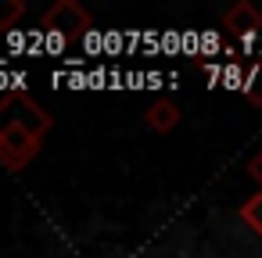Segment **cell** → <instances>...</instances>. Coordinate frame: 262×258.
Instances as JSON below:
<instances>
[{
    "label": "cell",
    "mask_w": 262,
    "mask_h": 258,
    "mask_svg": "<svg viewBox=\"0 0 262 258\" xmlns=\"http://www.w3.org/2000/svg\"><path fill=\"white\" fill-rule=\"evenodd\" d=\"M54 119L29 97V93H4L0 97V165L8 172H22L43 147Z\"/></svg>",
    "instance_id": "cell-1"
},
{
    "label": "cell",
    "mask_w": 262,
    "mask_h": 258,
    "mask_svg": "<svg viewBox=\"0 0 262 258\" xmlns=\"http://www.w3.org/2000/svg\"><path fill=\"white\" fill-rule=\"evenodd\" d=\"M40 26H43V33H61L69 43L79 40V36H86V33H94V18H90V11H83L76 0H58L51 11H43Z\"/></svg>",
    "instance_id": "cell-2"
},
{
    "label": "cell",
    "mask_w": 262,
    "mask_h": 258,
    "mask_svg": "<svg viewBox=\"0 0 262 258\" xmlns=\"http://www.w3.org/2000/svg\"><path fill=\"white\" fill-rule=\"evenodd\" d=\"M223 29L241 36V40H255L262 33V11L248 0H237L230 11H223Z\"/></svg>",
    "instance_id": "cell-3"
},
{
    "label": "cell",
    "mask_w": 262,
    "mask_h": 258,
    "mask_svg": "<svg viewBox=\"0 0 262 258\" xmlns=\"http://www.w3.org/2000/svg\"><path fill=\"white\" fill-rule=\"evenodd\" d=\"M144 122H147V129H155V133H172V129L180 126V108H176L172 101H155V104L147 108Z\"/></svg>",
    "instance_id": "cell-4"
},
{
    "label": "cell",
    "mask_w": 262,
    "mask_h": 258,
    "mask_svg": "<svg viewBox=\"0 0 262 258\" xmlns=\"http://www.w3.org/2000/svg\"><path fill=\"white\" fill-rule=\"evenodd\" d=\"M237 215H241V222H244L251 233H258V237H262V190H258V194H251V197L241 204V212H237Z\"/></svg>",
    "instance_id": "cell-5"
},
{
    "label": "cell",
    "mask_w": 262,
    "mask_h": 258,
    "mask_svg": "<svg viewBox=\"0 0 262 258\" xmlns=\"http://www.w3.org/2000/svg\"><path fill=\"white\" fill-rule=\"evenodd\" d=\"M22 15H26V4H22V0H0V29L15 33V26L22 22Z\"/></svg>",
    "instance_id": "cell-6"
},
{
    "label": "cell",
    "mask_w": 262,
    "mask_h": 258,
    "mask_svg": "<svg viewBox=\"0 0 262 258\" xmlns=\"http://www.w3.org/2000/svg\"><path fill=\"white\" fill-rule=\"evenodd\" d=\"M65 47H69V40H65L61 33H43V51H47L51 58H58V54H65Z\"/></svg>",
    "instance_id": "cell-7"
},
{
    "label": "cell",
    "mask_w": 262,
    "mask_h": 258,
    "mask_svg": "<svg viewBox=\"0 0 262 258\" xmlns=\"http://www.w3.org/2000/svg\"><path fill=\"white\" fill-rule=\"evenodd\" d=\"M248 176L258 183V190H262V151H255L251 154V161H248Z\"/></svg>",
    "instance_id": "cell-8"
},
{
    "label": "cell",
    "mask_w": 262,
    "mask_h": 258,
    "mask_svg": "<svg viewBox=\"0 0 262 258\" xmlns=\"http://www.w3.org/2000/svg\"><path fill=\"white\" fill-rule=\"evenodd\" d=\"M104 51H108V54H119V51H122V36H119V33H104Z\"/></svg>",
    "instance_id": "cell-9"
},
{
    "label": "cell",
    "mask_w": 262,
    "mask_h": 258,
    "mask_svg": "<svg viewBox=\"0 0 262 258\" xmlns=\"http://www.w3.org/2000/svg\"><path fill=\"white\" fill-rule=\"evenodd\" d=\"M83 43H86V51H101V47H104V36H101V33H86Z\"/></svg>",
    "instance_id": "cell-10"
},
{
    "label": "cell",
    "mask_w": 262,
    "mask_h": 258,
    "mask_svg": "<svg viewBox=\"0 0 262 258\" xmlns=\"http://www.w3.org/2000/svg\"><path fill=\"white\" fill-rule=\"evenodd\" d=\"M198 47H201V36H198V33H183V51H187V54H190V51L198 54Z\"/></svg>",
    "instance_id": "cell-11"
},
{
    "label": "cell",
    "mask_w": 262,
    "mask_h": 258,
    "mask_svg": "<svg viewBox=\"0 0 262 258\" xmlns=\"http://www.w3.org/2000/svg\"><path fill=\"white\" fill-rule=\"evenodd\" d=\"M226 86H230V90H237V86H241V68H237V65H230V68H226Z\"/></svg>",
    "instance_id": "cell-12"
},
{
    "label": "cell",
    "mask_w": 262,
    "mask_h": 258,
    "mask_svg": "<svg viewBox=\"0 0 262 258\" xmlns=\"http://www.w3.org/2000/svg\"><path fill=\"white\" fill-rule=\"evenodd\" d=\"M8 43H11V51H18V47H26V36H18V33H8Z\"/></svg>",
    "instance_id": "cell-13"
},
{
    "label": "cell",
    "mask_w": 262,
    "mask_h": 258,
    "mask_svg": "<svg viewBox=\"0 0 262 258\" xmlns=\"http://www.w3.org/2000/svg\"><path fill=\"white\" fill-rule=\"evenodd\" d=\"M201 47H205V51H215V36H212V33H208V36H201Z\"/></svg>",
    "instance_id": "cell-14"
},
{
    "label": "cell",
    "mask_w": 262,
    "mask_h": 258,
    "mask_svg": "<svg viewBox=\"0 0 262 258\" xmlns=\"http://www.w3.org/2000/svg\"><path fill=\"white\" fill-rule=\"evenodd\" d=\"M4 86H8V76H4V72H0V90H4Z\"/></svg>",
    "instance_id": "cell-15"
}]
</instances>
